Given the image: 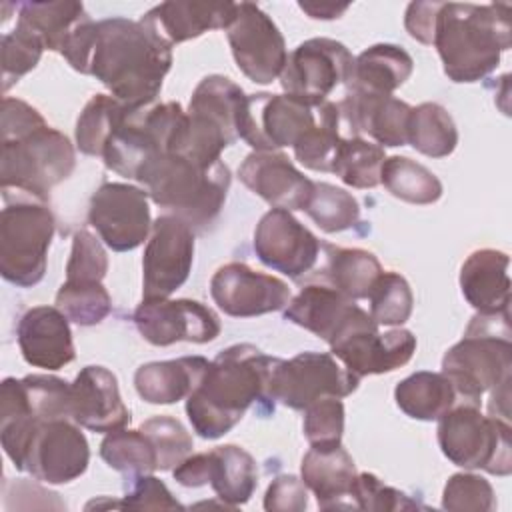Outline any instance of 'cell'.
Instances as JSON below:
<instances>
[{"label":"cell","mask_w":512,"mask_h":512,"mask_svg":"<svg viewBox=\"0 0 512 512\" xmlns=\"http://www.w3.org/2000/svg\"><path fill=\"white\" fill-rule=\"evenodd\" d=\"M140 430L150 438L158 456V470H174L192 452V436L172 416H152Z\"/></svg>","instance_id":"obj_44"},{"label":"cell","mask_w":512,"mask_h":512,"mask_svg":"<svg viewBox=\"0 0 512 512\" xmlns=\"http://www.w3.org/2000/svg\"><path fill=\"white\" fill-rule=\"evenodd\" d=\"M344 434V404L340 398L324 396L304 408V436L310 446L340 444Z\"/></svg>","instance_id":"obj_47"},{"label":"cell","mask_w":512,"mask_h":512,"mask_svg":"<svg viewBox=\"0 0 512 512\" xmlns=\"http://www.w3.org/2000/svg\"><path fill=\"white\" fill-rule=\"evenodd\" d=\"M172 476L186 488H198L208 484V452L186 456L174 470Z\"/></svg>","instance_id":"obj_53"},{"label":"cell","mask_w":512,"mask_h":512,"mask_svg":"<svg viewBox=\"0 0 512 512\" xmlns=\"http://www.w3.org/2000/svg\"><path fill=\"white\" fill-rule=\"evenodd\" d=\"M352 508L358 510H408L418 508L416 502H412L404 492L386 486L378 476L370 472L356 474L352 490H350Z\"/></svg>","instance_id":"obj_49"},{"label":"cell","mask_w":512,"mask_h":512,"mask_svg":"<svg viewBox=\"0 0 512 512\" xmlns=\"http://www.w3.org/2000/svg\"><path fill=\"white\" fill-rule=\"evenodd\" d=\"M134 324L144 340L154 346L174 342L206 344L218 338L222 326L216 312L198 300H142L134 312Z\"/></svg>","instance_id":"obj_17"},{"label":"cell","mask_w":512,"mask_h":512,"mask_svg":"<svg viewBox=\"0 0 512 512\" xmlns=\"http://www.w3.org/2000/svg\"><path fill=\"white\" fill-rule=\"evenodd\" d=\"M170 66L172 48L140 20L96 22L86 74L100 80L122 104L130 108L154 104Z\"/></svg>","instance_id":"obj_2"},{"label":"cell","mask_w":512,"mask_h":512,"mask_svg":"<svg viewBox=\"0 0 512 512\" xmlns=\"http://www.w3.org/2000/svg\"><path fill=\"white\" fill-rule=\"evenodd\" d=\"M236 66L256 84H270L280 78L288 52L274 20L256 4H236V14L226 28Z\"/></svg>","instance_id":"obj_14"},{"label":"cell","mask_w":512,"mask_h":512,"mask_svg":"<svg viewBox=\"0 0 512 512\" xmlns=\"http://www.w3.org/2000/svg\"><path fill=\"white\" fill-rule=\"evenodd\" d=\"M234 14V2H162L148 10L140 22L172 48L208 30L228 28Z\"/></svg>","instance_id":"obj_26"},{"label":"cell","mask_w":512,"mask_h":512,"mask_svg":"<svg viewBox=\"0 0 512 512\" xmlns=\"http://www.w3.org/2000/svg\"><path fill=\"white\" fill-rule=\"evenodd\" d=\"M88 222L114 252L134 250L152 230L148 192L124 182H104L90 198Z\"/></svg>","instance_id":"obj_16"},{"label":"cell","mask_w":512,"mask_h":512,"mask_svg":"<svg viewBox=\"0 0 512 512\" xmlns=\"http://www.w3.org/2000/svg\"><path fill=\"white\" fill-rule=\"evenodd\" d=\"M126 104L108 94H96L88 100L76 122V146L82 154L102 156L104 144Z\"/></svg>","instance_id":"obj_41"},{"label":"cell","mask_w":512,"mask_h":512,"mask_svg":"<svg viewBox=\"0 0 512 512\" xmlns=\"http://www.w3.org/2000/svg\"><path fill=\"white\" fill-rule=\"evenodd\" d=\"M210 294L216 306L234 318L276 312L290 302V288L284 280L256 272L244 262L220 266L210 280Z\"/></svg>","instance_id":"obj_20"},{"label":"cell","mask_w":512,"mask_h":512,"mask_svg":"<svg viewBox=\"0 0 512 512\" xmlns=\"http://www.w3.org/2000/svg\"><path fill=\"white\" fill-rule=\"evenodd\" d=\"M244 96L242 88L226 76L202 78L190 98L180 154L206 166L220 162L222 150L238 140V114Z\"/></svg>","instance_id":"obj_9"},{"label":"cell","mask_w":512,"mask_h":512,"mask_svg":"<svg viewBox=\"0 0 512 512\" xmlns=\"http://www.w3.org/2000/svg\"><path fill=\"white\" fill-rule=\"evenodd\" d=\"M320 104H308L290 94H246L238 114V138L254 152L294 146L318 122Z\"/></svg>","instance_id":"obj_11"},{"label":"cell","mask_w":512,"mask_h":512,"mask_svg":"<svg viewBox=\"0 0 512 512\" xmlns=\"http://www.w3.org/2000/svg\"><path fill=\"white\" fill-rule=\"evenodd\" d=\"M510 6L440 2L434 18L432 44L452 82H478L510 48Z\"/></svg>","instance_id":"obj_3"},{"label":"cell","mask_w":512,"mask_h":512,"mask_svg":"<svg viewBox=\"0 0 512 512\" xmlns=\"http://www.w3.org/2000/svg\"><path fill=\"white\" fill-rule=\"evenodd\" d=\"M324 266L320 276L350 300L368 298L372 284L384 272L378 258L362 248H340L324 244Z\"/></svg>","instance_id":"obj_33"},{"label":"cell","mask_w":512,"mask_h":512,"mask_svg":"<svg viewBox=\"0 0 512 512\" xmlns=\"http://www.w3.org/2000/svg\"><path fill=\"white\" fill-rule=\"evenodd\" d=\"M18 346L34 368L60 370L74 360L70 320L56 306H34L18 322Z\"/></svg>","instance_id":"obj_25"},{"label":"cell","mask_w":512,"mask_h":512,"mask_svg":"<svg viewBox=\"0 0 512 512\" xmlns=\"http://www.w3.org/2000/svg\"><path fill=\"white\" fill-rule=\"evenodd\" d=\"M56 230L52 210L44 202L16 200L0 216V274L30 288L44 278L46 256Z\"/></svg>","instance_id":"obj_10"},{"label":"cell","mask_w":512,"mask_h":512,"mask_svg":"<svg viewBox=\"0 0 512 512\" xmlns=\"http://www.w3.org/2000/svg\"><path fill=\"white\" fill-rule=\"evenodd\" d=\"M322 244L290 210H268L254 230V252L262 264L294 280L306 276L318 262Z\"/></svg>","instance_id":"obj_18"},{"label":"cell","mask_w":512,"mask_h":512,"mask_svg":"<svg viewBox=\"0 0 512 512\" xmlns=\"http://www.w3.org/2000/svg\"><path fill=\"white\" fill-rule=\"evenodd\" d=\"M412 56L396 44H374L354 58L348 90L390 96L412 74Z\"/></svg>","instance_id":"obj_30"},{"label":"cell","mask_w":512,"mask_h":512,"mask_svg":"<svg viewBox=\"0 0 512 512\" xmlns=\"http://www.w3.org/2000/svg\"><path fill=\"white\" fill-rule=\"evenodd\" d=\"M194 262V230L174 214H162L152 224L142 258L144 300L168 298L190 274Z\"/></svg>","instance_id":"obj_15"},{"label":"cell","mask_w":512,"mask_h":512,"mask_svg":"<svg viewBox=\"0 0 512 512\" xmlns=\"http://www.w3.org/2000/svg\"><path fill=\"white\" fill-rule=\"evenodd\" d=\"M438 444L442 454L460 468H480L496 476L512 472L510 424L496 416H484L480 406L462 402L442 414Z\"/></svg>","instance_id":"obj_8"},{"label":"cell","mask_w":512,"mask_h":512,"mask_svg":"<svg viewBox=\"0 0 512 512\" xmlns=\"http://www.w3.org/2000/svg\"><path fill=\"white\" fill-rule=\"evenodd\" d=\"M106 272L108 256L100 240L88 230H78L72 238V252L66 264V280L102 282Z\"/></svg>","instance_id":"obj_48"},{"label":"cell","mask_w":512,"mask_h":512,"mask_svg":"<svg viewBox=\"0 0 512 512\" xmlns=\"http://www.w3.org/2000/svg\"><path fill=\"white\" fill-rule=\"evenodd\" d=\"M370 316L378 326H402L414 306L410 284L398 272H382L370 288Z\"/></svg>","instance_id":"obj_43"},{"label":"cell","mask_w":512,"mask_h":512,"mask_svg":"<svg viewBox=\"0 0 512 512\" xmlns=\"http://www.w3.org/2000/svg\"><path fill=\"white\" fill-rule=\"evenodd\" d=\"M70 416L92 432H112L130 422L116 376L104 366H84L70 384Z\"/></svg>","instance_id":"obj_23"},{"label":"cell","mask_w":512,"mask_h":512,"mask_svg":"<svg viewBox=\"0 0 512 512\" xmlns=\"http://www.w3.org/2000/svg\"><path fill=\"white\" fill-rule=\"evenodd\" d=\"M202 356H182L176 360L142 364L134 374V386L142 400L150 404H174L188 398L208 368Z\"/></svg>","instance_id":"obj_29"},{"label":"cell","mask_w":512,"mask_h":512,"mask_svg":"<svg viewBox=\"0 0 512 512\" xmlns=\"http://www.w3.org/2000/svg\"><path fill=\"white\" fill-rule=\"evenodd\" d=\"M118 508H134V510H176L182 504L172 496L162 480L152 474L134 476L132 488L126 492Z\"/></svg>","instance_id":"obj_50"},{"label":"cell","mask_w":512,"mask_h":512,"mask_svg":"<svg viewBox=\"0 0 512 512\" xmlns=\"http://www.w3.org/2000/svg\"><path fill=\"white\" fill-rule=\"evenodd\" d=\"M408 144L424 156L444 158L458 144V130L448 110L436 102H424L410 112Z\"/></svg>","instance_id":"obj_35"},{"label":"cell","mask_w":512,"mask_h":512,"mask_svg":"<svg viewBox=\"0 0 512 512\" xmlns=\"http://www.w3.org/2000/svg\"><path fill=\"white\" fill-rule=\"evenodd\" d=\"M338 110L352 136L368 134L382 148L408 144V120L412 106L392 94L386 96L348 90L344 100L338 104Z\"/></svg>","instance_id":"obj_24"},{"label":"cell","mask_w":512,"mask_h":512,"mask_svg":"<svg viewBox=\"0 0 512 512\" xmlns=\"http://www.w3.org/2000/svg\"><path fill=\"white\" fill-rule=\"evenodd\" d=\"M208 484L226 506L246 504L258 486L254 458L236 444L216 446L208 452Z\"/></svg>","instance_id":"obj_31"},{"label":"cell","mask_w":512,"mask_h":512,"mask_svg":"<svg viewBox=\"0 0 512 512\" xmlns=\"http://www.w3.org/2000/svg\"><path fill=\"white\" fill-rule=\"evenodd\" d=\"M300 8L308 12L312 18H322V20H332L338 18L342 12L348 10V6H332V4H310V2H300Z\"/></svg>","instance_id":"obj_54"},{"label":"cell","mask_w":512,"mask_h":512,"mask_svg":"<svg viewBox=\"0 0 512 512\" xmlns=\"http://www.w3.org/2000/svg\"><path fill=\"white\" fill-rule=\"evenodd\" d=\"M304 212L316 222V226H320V230L328 234L348 230L360 220L358 200L344 188L328 182H314Z\"/></svg>","instance_id":"obj_40"},{"label":"cell","mask_w":512,"mask_h":512,"mask_svg":"<svg viewBox=\"0 0 512 512\" xmlns=\"http://www.w3.org/2000/svg\"><path fill=\"white\" fill-rule=\"evenodd\" d=\"M76 166L74 146L66 134L46 122L2 136L0 186L28 194L36 202H48L50 190L64 182Z\"/></svg>","instance_id":"obj_6"},{"label":"cell","mask_w":512,"mask_h":512,"mask_svg":"<svg viewBox=\"0 0 512 512\" xmlns=\"http://www.w3.org/2000/svg\"><path fill=\"white\" fill-rule=\"evenodd\" d=\"M332 354L358 378L404 366L416 352V336L406 328L380 332L372 316L330 344Z\"/></svg>","instance_id":"obj_19"},{"label":"cell","mask_w":512,"mask_h":512,"mask_svg":"<svg viewBox=\"0 0 512 512\" xmlns=\"http://www.w3.org/2000/svg\"><path fill=\"white\" fill-rule=\"evenodd\" d=\"M100 456L110 468L130 476L158 470L156 448L142 430L118 428L108 432L100 444Z\"/></svg>","instance_id":"obj_38"},{"label":"cell","mask_w":512,"mask_h":512,"mask_svg":"<svg viewBox=\"0 0 512 512\" xmlns=\"http://www.w3.org/2000/svg\"><path fill=\"white\" fill-rule=\"evenodd\" d=\"M510 258L502 250L482 248L472 252L460 268V288L478 314H508L510 308Z\"/></svg>","instance_id":"obj_27"},{"label":"cell","mask_w":512,"mask_h":512,"mask_svg":"<svg viewBox=\"0 0 512 512\" xmlns=\"http://www.w3.org/2000/svg\"><path fill=\"white\" fill-rule=\"evenodd\" d=\"M300 472L302 482L314 492L322 510L352 508L350 490L356 478V466L342 444L310 446L302 458Z\"/></svg>","instance_id":"obj_28"},{"label":"cell","mask_w":512,"mask_h":512,"mask_svg":"<svg viewBox=\"0 0 512 512\" xmlns=\"http://www.w3.org/2000/svg\"><path fill=\"white\" fill-rule=\"evenodd\" d=\"M394 398L406 416L424 422L438 420L458 402V394L446 374L426 370L404 378L396 386Z\"/></svg>","instance_id":"obj_34"},{"label":"cell","mask_w":512,"mask_h":512,"mask_svg":"<svg viewBox=\"0 0 512 512\" xmlns=\"http://www.w3.org/2000/svg\"><path fill=\"white\" fill-rule=\"evenodd\" d=\"M2 90L8 92L24 74H28L40 62L46 50L38 36L16 26L2 36Z\"/></svg>","instance_id":"obj_45"},{"label":"cell","mask_w":512,"mask_h":512,"mask_svg":"<svg viewBox=\"0 0 512 512\" xmlns=\"http://www.w3.org/2000/svg\"><path fill=\"white\" fill-rule=\"evenodd\" d=\"M442 508L454 512H490L496 496L490 482L478 474H452L442 492Z\"/></svg>","instance_id":"obj_46"},{"label":"cell","mask_w":512,"mask_h":512,"mask_svg":"<svg viewBox=\"0 0 512 512\" xmlns=\"http://www.w3.org/2000/svg\"><path fill=\"white\" fill-rule=\"evenodd\" d=\"M242 184L272 208L304 210L314 182L282 152H252L238 168Z\"/></svg>","instance_id":"obj_21"},{"label":"cell","mask_w":512,"mask_h":512,"mask_svg":"<svg viewBox=\"0 0 512 512\" xmlns=\"http://www.w3.org/2000/svg\"><path fill=\"white\" fill-rule=\"evenodd\" d=\"M278 358L252 344L222 350L206 368L198 386L186 398V414L200 438L216 440L230 432L252 404L274 412L270 394Z\"/></svg>","instance_id":"obj_1"},{"label":"cell","mask_w":512,"mask_h":512,"mask_svg":"<svg viewBox=\"0 0 512 512\" xmlns=\"http://www.w3.org/2000/svg\"><path fill=\"white\" fill-rule=\"evenodd\" d=\"M380 184H384L394 198L410 204H434L442 196L438 176L406 156H390L384 160Z\"/></svg>","instance_id":"obj_37"},{"label":"cell","mask_w":512,"mask_h":512,"mask_svg":"<svg viewBox=\"0 0 512 512\" xmlns=\"http://www.w3.org/2000/svg\"><path fill=\"white\" fill-rule=\"evenodd\" d=\"M308 506V486L292 476L282 474L274 478L264 496V508L268 512H302Z\"/></svg>","instance_id":"obj_51"},{"label":"cell","mask_w":512,"mask_h":512,"mask_svg":"<svg viewBox=\"0 0 512 512\" xmlns=\"http://www.w3.org/2000/svg\"><path fill=\"white\" fill-rule=\"evenodd\" d=\"M136 180L154 204L204 232L218 218L232 176L222 160L206 166L180 152H162L140 168Z\"/></svg>","instance_id":"obj_5"},{"label":"cell","mask_w":512,"mask_h":512,"mask_svg":"<svg viewBox=\"0 0 512 512\" xmlns=\"http://www.w3.org/2000/svg\"><path fill=\"white\" fill-rule=\"evenodd\" d=\"M354 70L350 50L332 38H310L288 54L280 74L286 94L308 104H320L340 84H348Z\"/></svg>","instance_id":"obj_13"},{"label":"cell","mask_w":512,"mask_h":512,"mask_svg":"<svg viewBox=\"0 0 512 512\" xmlns=\"http://www.w3.org/2000/svg\"><path fill=\"white\" fill-rule=\"evenodd\" d=\"M0 440L16 470L48 484L80 478L90 462L88 440L72 418H40L32 410L0 418Z\"/></svg>","instance_id":"obj_4"},{"label":"cell","mask_w":512,"mask_h":512,"mask_svg":"<svg viewBox=\"0 0 512 512\" xmlns=\"http://www.w3.org/2000/svg\"><path fill=\"white\" fill-rule=\"evenodd\" d=\"M508 314H476L466 334L442 358V374L452 382L462 402L480 406L484 392L510 380V332L498 334Z\"/></svg>","instance_id":"obj_7"},{"label":"cell","mask_w":512,"mask_h":512,"mask_svg":"<svg viewBox=\"0 0 512 512\" xmlns=\"http://www.w3.org/2000/svg\"><path fill=\"white\" fill-rule=\"evenodd\" d=\"M340 110L336 102L318 106V122L292 146L296 160L316 172H332L336 152L344 140L340 134Z\"/></svg>","instance_id":"obj_36"},{"label":"cell","mask_w":512,"mask_h":512,"mask_svg":"<svg viewBox=\"0 0 512 512\" xmlns=\"http://www.w3.org/2000/svg\"><path fill=\"white\" fill-rule=\"evenodd\" d=\"M360 378L342 368L332 354L300 352L290 360H280L272 374V400L292 410H304L318 398L350 396Z\"/></svg>","instance_id":"obj_12"},{"label":"cell","mask_w":512,"mask_h":512,"mask_svg":"<svg viewBox=\"0 0 512 512\" xmlns=\"http://www.w3.org/2000/svg\"><path fill=\"white\" fill-rule=\"evenodd\" d=\"M386 160L384 148L362 138L350 136L344 138L334 164L332 172L352 188H374L380 184V170Z\"/></svg>","instance_id":"obj_39"},{"label":"cell","mask_w":512,"mask_h":512,"mask_svg":"<svg viewBox=\"0 0 512 512\" xmlns=\"http://www.w3.org/2000/svg\"><path fill=\"white\" fill-rule=\"evenodd\" d=\"M56 308L78 326H94L110 314L112 300L102 282L66 280L56 294Z\"/></svg>","instance_id":"obj_42"},{"label":"cell","mask_w":512,"mask_h":512,"mask_svg":"<svg viewBox=\"0 0 512 512\" xmlns=\"http://www.w3.org/2000/svg\"><path fill=\"white\" fill-rule=\"evenodd\" d=\"M284 318L332 344L370 314L328 284H308L290 298Z\"/></svg>","instance_id":"obj_22"},{"label":"cell","mask_w":512,"mask_h":512,"mask_svg":"<svg viewBox=\"0 0 512 512\" xmlns=\"http://www.w3.org/2000/svg\"><path fill=\"white\" fill-rule=\"evenodd\" d=\"M90 16L80 2H22L16 26L40 38L46 50L62 52L72 34Z\"/></svg>","instance_id":"obj_32"},{"label":"cell","mask_w":512,"mask_h":512,"mask_svg":"<svg viewBox=\"0 0 512 512\" xmlns=\"http://www.w3.org/2000/svg\"><path fill=\"white\" fill-rule=\"evenodd\" d=\"M440 2H412L406 8L404 16V26L408 34L422 42V44H432V30H434V18Z\"/></svg>","instance_id":"obj_52"}]
</instances>
